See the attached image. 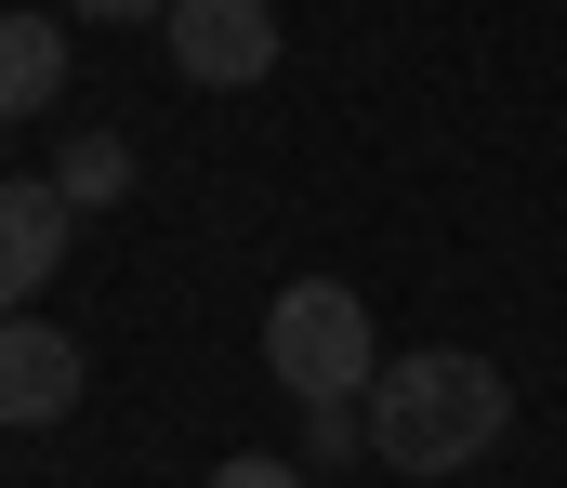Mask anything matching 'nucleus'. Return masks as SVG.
I'll use <instances>...</instances> for the list:
<instances>
[{
	"instance_id": "nucleus-5",
	"label": "nucleus",
	"mask_w": 567,
	"mask_h": 488,
	"mask_svg": "<svg viewBox=\"0 0 567 488\" xmlns=\"http://www.w3.org/2000/svg\"><path fill=\"white\" fill-rule=\"evenodd\" d=\"M80 383H93V356H80L53 318H0V423H13V436L66 423V409H80Z\"/></svg>"
},
{
	"instance_id": "nucleus-3",
	"label": "nucleus",
	"mask_w": 567,
	"mask_h": 488,
	"mask_svg": "<svg viewBox=\"0 0 567 488\" xmlns=\"http://www.w3.org/2000/svg\"><path fill=\"white\" fill-rule=\"evenodd\" d=\"M158 40H172V66H185L198 93H251V80H278V0H172Z\"/></svg>"
},
{
	"instance_id": "nucleus-6",
	"label": "nucleus",
	"mask_w": 567,
	"mask_h": 488,
	"mask_svg": "<svg viewBox=\"0 0 567 488\" xmlns=\"http://www.w3.org/2000/svg\"><path fill=\"white\" fill-rule=\"evenodd\" d=\"M66 93V13H0V120H40Z\"/></svg>"
},
{
	"instance_id": "nucleus-8",
	"label": "nucleus",
	"mask_w": 567,
	"mask_h": 488,
	"mask_svg": "<svg viewBox=\"0 0 567 488\" xmlns=\"http://www.w3.org/2000/svg\"><path fill=\"white\" fill-rule=\"evenodd\" d=\"M357 449H370V409H357V396L303 409V463H357Z\"/></svg>"
},
{
	"instance_id": "nucleus-10",
	"label": "nucleus",
	"mask_w": 567,
	"mask_h": 488,
	"mask_svg": "<svg viewBox=\"0 0 567 488\" xmlns=\"http://www.w3.org/2000/svg\"><path fill=\"white\" fill-rule=\"evenodd\" d=\"M80 27H145V13H172V0H66Z\"/></svg>"
},
{
	"instance_id": "nucleus-1",
	"label": "nucleus",
	"mask_w": 567,
	"mask_h": 488,
	"mask_svg": "<svg viewBox=\"0 0 567 488\" xmlns=\"http://www.w3.org/2000/svg\"><path fill=\"white\" fill-rule=\"evenodd\" d=\"M357 409H370V463H396V476H462V463L502 449L515 383H502L488 356H462V343H423V356H383Z\"/></svg>"
},
{
	"instance_id": "nucleus-9",
	"label": "nucleus",
	"mask_w": 567,
	"mask_h": 488,
	"mask_svg": "<svg viewBox=\"0 0 567 488\" xmlns=\"http://www.w3.org/2000/svg\"><path fill=\"white\" fill-rule=\"evenodd\" d=\"M212 488H303V463H265V449H238V463H212Z\"/></svg>"
},
{
	"instance_id": "nucleus-11",
	"label": "nucleus",
	"mask_w": 567,
	"mask_h": 488,
	"mask_svg": "<svg viewBox=\"0 0 567 488\" xmlns=\"http://www.w3.org/2000/svg\"><path fill=\"white\" fill-rule=\"evenodd\" d=\"M0 159H13V120H0Z\"/></svg>"
},
{
	"instance_id": "nucleus-4",
	"label": "nucleus",
	"mask_w": 567,
	"mask_h": 488,
	"mask_svg": "<svg viewBox=\"0 0 567 488\" xmlns=\"http://www.w3.org/2000/svg\"><path fill=\"white\" fill-rule=\"evenodd\" d=\"M66 238H80L66 185H53V172H0V318H27V304L53 291Z\"/></svg>"
},
{
	"instance_id": "nucleus-2",
	"label": "nucleus",
	"mask_w": 567,
	"mask_h": 488,
	"mask_svg": "<svg viewBox=\"0 0 567 488\" xmlns=\"http://www.w3.org/2000/svg\"><path fill=\"white\" fill-rule=\"evenodd\" d=\"M265 370H278V396H290V409L370 396V370H383V330H370V304H357L343 278H290L278 304H265Z\"/></svg>"
},
{
	"instance_id": "nucleus-7",
	"label": "nucleus",
	"mask_w": 567,
	"mask_h": 488,
	"mask_svg": "<svg viewBox=\"0 0 567 488\" xmlns=\"http://www.w3.org/2000/svg\"><path fill=\"white\" fill-rule=\"evenodd\" d=\"M53 185H66V211H120L133 198V146L120 133H66L53 146Z\"/></svg>"
}]
</instances>
